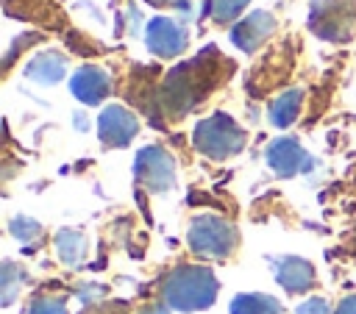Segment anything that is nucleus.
I'll return each instance as SVG.
<instances>
[{
  "label": "nucleus",
  "mask_w": 356,
  "mask_h": 314,
  "mask_svg": "<svg viewBox=\"0 0 356 314\" xmlns=\"http://www.w3.org/2000/svg\"><path fill=\"white\" fill-rule=\"evenodd\" d=\"M161 295H164V303L175 311H200L214 303L217 278L209 267L184 264L164 278Z\"/></svg>",
  "instance_id": "f257e3e1"
},
{
  "label": "nucleus",
  "mask_w": 356,
  "mask_h": 314,
  "mask_svg": "<svg viewBox=\"0 0 356 314\" xmlns=\"http://www.w3.org/2000/svg\"><path fill=\"white\" fill-rule=\"evenodd\" d=\"M195 147L209 156V158H228L245 147V131L228 117V114H214L197 122L195 128Z\"/></svg>",
  "instance_id": "f03ea898"
},
{
  "label": "nucleus",
  "mask_w": 356,
  "mask_h": 314,
  "mask_svg": "<svg viewBox=\"0 0 356 314\" xmlns=\"http://www.w3.org/2000/svg\"><path fill=\"white\" fill-rule=\"evenodd\" d=\"M186 239L192 253L203 258H225L236 247V228L217 214H200L192 220Z\"/></svg>",
  "instance_id": "7ed1b4c3"
},
{
  "label": "nucleus",
  "mask_w": 356,
  "mask_h": 314,
  "mask_svg": "<svg viewBox=\"0 0 356 314\" xmlns=\"http://www.w3.org/2000/svg\"><path fill=\"white\" fill-rule=\"evenodd\" d=\"M134 178L150 192H164L175 183V158L159 144L142 147L134 158Z\"/></svg>",
  "instance_id": "20e7f679"
},
{
  "label": "nucleus",
  "mask_w": 356,
  "mask_h": 314,
  "mask_svg": "<svg viewBox=\"0 0 356 314\" xmlns=\"http://www.w3.org/2000/svg\"><path fill=\"white\" fill-rule=\"evenodd\" d=\"M139 131V119L125 106H106L97 119V133L108 147H125Z\"/></svg>",
  "instance_id": "39448f33"
},
{
  "label": "nucleus",
  "mask_w": 356,
  "mask_h": 314,
  "mask_svg": "<svg viewBox=\"0 0 356 314\" xmlns=\"http://www.w3.org/2000/svg\"><path fill=\"white\" fill-rule=\"evenodd\" d=\"M264 158L270 164V170L281 178H289V175H298L300 170H309L312 167V158L306 156V150L300 147L298 139L292 136H281L275 142H270V147L264 150Z\"/></svg>",
  "instance_id": "423d86ee"
},
{
  "label": "nucleus",
  "mask_w": 356,
  "mask_h": 314,
  "mask_svg": "<svg viewBox=\"0 0 356 314\" xmlns=\"http://www.w3.org/2000/svg\"><path fill=\"white\" fill-rule=\"evenodd\" d=\"M145 42H147L150 53H156L161 58H172L186 50V31L167 17H156V19H150V25L145 31Z\"/></svg>",
  "instance_id": "0eeeda50"
},
{
  "label": "nucleus",
  "mask_w": 356,
  "mask_h": 314,
  "mask_svg": "<svg viewBox=\"0 0 356 314\" xmlns=\"http://www.w3.org/2000/svg\"><path fill=\"white\" fill-rule=\"evenodd\" d=\"M273 28H275L273 14H267V11H253V14H248L242 22L234 25V31H231V42H234L239 50L253 53V50L273 33Z\"/></svg>",
  "instance_id": "6e6552de"
},
{
  "label": "nucleus",
  "mask_w": 356,
  "mask_h": 314,
  "mask_svg": "<svg viewBox=\"0 0 356 314\" xmlns=\"http://www.w3.org/2000/svg\"><path fill=\"white\" fill-rule=\"evenodd\" d=\"M70 89H72V94H75L81 103L95 106V103H100V100L108 94V89H111V75H108L106 69L89 64V67H81V69L70 78Z\"/></svg>",
  "instance_id": "1a4fd4ad"
},
{
  "label": "nucleus",
  "mask_w": 356,
  "mask_h": 314,
  "mask_svg": "<svg viewBox=\"0 0 356 314\" xmlns=\"http://www.w3.org/2000/svg\"><path fill=\"white\" fill-rule=\"evenodd\" d=\"M275 278L286 292H306L314 283V267L306 258L284 256L281 261H275Z\"/></svg>",
  "instance_id": "9d476101"
},
{
  "label": "nucleus",
  "mask_w": 356,
  "mask_h": 314,
  "mask_svg": "<svg viewBox=\"0 0 356 314\" xmlns=\"http://www.w3.org/2000/svg\"><path fill=\"white\" fill-rule=\"evenodd\" d=\"M64 67H67V58L58 50H44V53H36L31 58V64L25 67V75L36 83L53 86L64 78Z\"/></svg>",
  "instance_id": "9b49d317"
},
{
  "label": "nucleus",
  "mask_w": 356,
  "mask_h": 314,
  "mask_svg": "<svg viewBox=\"0 0 356 314\" xmlns=\"http://www.w3.org/2000/svg\"><path fill=\"white\" fill-rule=\"evenodd\" d=\"M56 253H58V258L67 267L81 264V258L86 256V236L81 231H72V228L58 231V236H56Z\"/></svg>",
  "instance_id": "f8f14e48"
},
{
  "label": "nucleus",
  "mask_w": 356,
  "mask_h": 314,
  "mask_svg": "<svg viewBox=\"0 0 356 314\" xmlns=\"http://www.w3.org/2000/svg\"><path fill=\"white\" fill-rule=\"evenodd\" d=\"M300 92L298 89H289V92H284V94H278L273 103H270V119H273V125H278V128H286V125H292L295 119H298V114H300Z\"/></svg>",
  "instance_id": "ddd939ff"
},
{
  "label": "nucleus",
  "mask_w": 356,
  "mask_h": 314,
  "mask_svg": "<svg viewBox=\"0 0 356 314\" xmlns=\"http://www.w3.org/2000/svg\"><path fill=\"white\" fill-rule=\"evenodd\" d=\"M281 303L270 295H236L231 300V314H281Z\"/></svg>",
  "instance_id": "4468645a"
},
{
  "label": "nucleus",
  "mask_w": 356,
  "mask_h": 314,
  "mask_svg": "<svg viewBox=\"0 0 356 314\" xmlns=\"http://www.w3.org/2000/svg\"><path fill=\"white\" fill-rule=\"evenodd\" d=\"M245 6H248V0H209V3H206V11H209V17H211L214 22H228V19H234Z\"/></svg>",
  "instance_id": "2eb2a0df"
},
{
  "label": "nucleus",
  "mask_w": 356,
  "mask_h": 314,
  "mask_svg": "<svg viewBox=\"0 0 356 314\" xmlns=\"http://www.w3.org/2000/svg\"><path fill=\"white\" fill-rule=\"evenodd\" d=\"M11 233H14L19 242H33V239H39L42 225H39L36 220H31V217H14V220H11Z\"/></svg>",
  "instance_id": "dca6fc26"
},
{
  "label": "nucleus",
  "mask_w": 356,
  "mask_h": 314,
  "mask_svg": "<svg viewBox=\"0 0 356 314\" xmlns=\"http://www.w3.org/2000/svg\"><path fill=\"white\" fill-rule=\"evenodd\" d=\"M19 283H22V275L17 272V267H14L11 261H6V264H3V306H8V303L14 300Z\"/></svg>",
  "instance_id": "f3484780"
},
{
  "label": "nucleus",
  "mask_w": 356,
  "mask_h": 314,
  "mask_svg": "<svg viewBox=\"0 0 356 314\" xmlns=\"http://www.w3.org/2000/svg\"><path fill=\"white\" fill-rule=\"evenodd\" d=\"M28 314H67V306L58 297H36L31 303Z\"/></svg>",
  "instance_id": "a211bd4d"
},
{
  "label": "nucleus",
  "mask_w": 356,
  "mask_h": 314,
  "mask_svg": "<svg viewBox=\"0 0 356 314\" xmlns=\"http://www.w3.org/2000/svg\"><path fill=\"white\" fill-rule=\"evenodd\" d=\"M298 314H331V308L323 297H309L306 303L298 306Z\"/></svg>",
  "instance_id": "6ab92c4d"
},
{
  "label": "nucleus",
  "mask_w": 356,
  "mask_h": 314,
  "mask_svg": "<svg viewBox=\"0 0 356 314\" xmlns=\"http://www.w3.org/2000/svg\"><path fill=\"white\" fill-rule=\"evenodd\" d=\"M334 314H356V295L345 297V300L337 306V311H334Z\"/></svg>",
  "instance_id": "aec40b11"
},
{
  "label": "nucleus",
  "mask_w": 356,
  "mask_h": 314,
  "mask_svg": "<svg viewBox=\"0 0 356 314\" xmlns=\"http://www.w3.org/2000/svg\"><path fill=\"white\" fill-rule=\"evenodd\" d=\"M153 6H186V0H147Z\"/></svg>",
  "instance_id": "412c9836"
},
{
  "label": "nucleus",
  "mask_w": 356,
  "mask_h": 314,
  "mask_svg": "<svg viewBox=\"0 0 356 314\" xmlns=\"http://www.w3.org/2000/svg\"><path fill=\"white\" fill-rule=\"evenodd\" d=\"M142 314H167L164 308H147V311H142Z\"/></svg>",
  "instance_id": "4be33fe9"
}]
</instances>
